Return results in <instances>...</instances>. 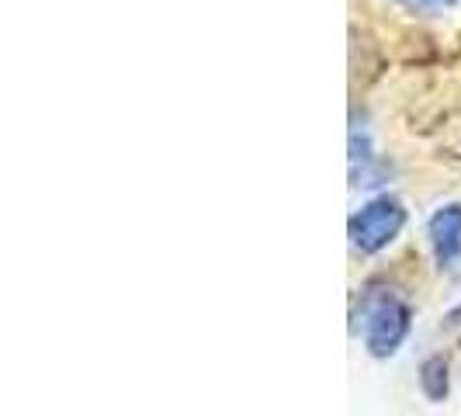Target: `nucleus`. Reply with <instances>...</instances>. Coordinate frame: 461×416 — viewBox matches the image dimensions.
Wrapping results in <instances>:
<instances>
[{
  "instance_id": "nucleus-1",
  "label": "nucleus",
  "mask_w": 461,
  "mask_h": 416,
  "mask_svg": "<svg viewBox=\"0 0 461 416\" xmlns=\"http://www.w3.org/2000/svg\"><path fill=\"white\" fill-rule=\"evenodd\" d=\"M402 226H406L402 202L393 194H382V198H371L368 205H361L350 215L347 236H350V247L357 254H378L402 232Z\"/></svg>"
},
{
  "instance_id": "nucleus-2",
  "label": "nucleus",
  "mask_w": 461,
  "mask_h": 416,
  "mask_svg": "<svg viewBox=\"0 0 461 416\" xmlns=\"http://www.w3.org/2000/svg\"><path fill=\"white\" fill-rule=\"evenodd\" d=\"M361 316H365V347L371 357H393L413 326V309L395 295H378V299L365 295Z\"/></svg>"
},
{
  "instance_id": "nucleus-3",
  "label": "nucleus",
  "mask_w": 461,
  "mask_h": 416,
  "mask_svg": "<svg viewBox=\"0 0 461 416\" xmlns=\"http://www.w3.org/2000/svg\"><path fill=\"white\" fill-rule=\"evenodd\" d=\"M427 240L438 267H455L461 260V205H444L427 222Z\"/></svg>"
},
{
  "instance_id": "nucleus-4",
  "label": "nucleus",
  "mask_w": 461,
  "mask_h": 416,
  "mask_svg": "<svg viewBox=\"0 0 461 416\" xmlns=\"http://www.w3.org/2000/svg\"><path fill=\"white\" fill-rule=\"evenodd\" d=\"M420 393L427 395V402H444L451 393V371H447V361L440 354H430L420 365Z\"/></svg>"
},
{
  "instance_id": "nucleus-5",
  "label": "nucleus",
  "mask_w": 461,
  "mask_h": 416,
  "mask_svg": "<svg viewBox=\"0 0 461 416\" xmlns=\"http://www.w3.org/2000/svg\"><path fill=\"white\" fill-rule=\"evenodd\" d=\"M410 11H420V14H440L447 7H455V0H402Z\"/></svg>"
},
{
  "instance_id": "nucleus-6",
  "label": "nucleus",
  "mask_w": 461,
  "mask_h": 416,
  "mask_svg": "<svg viewBox=\"0 0 461 416\" xmlns=\"http://www.w3.org/2000/svg\"><path fill=\"white\" fill-rule=\"evenodd\" d=\"M444 326H447V330H461V302L444 316Z\"/></svg>"
}]
</instances>
